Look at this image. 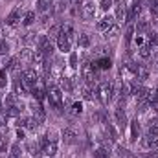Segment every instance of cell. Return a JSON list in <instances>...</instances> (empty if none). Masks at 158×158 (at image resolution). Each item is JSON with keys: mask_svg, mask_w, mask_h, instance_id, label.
<instances>
[{"mask_svg": "<svg viewBox=\"0 0 158 158\" xmlns=\"http://www.w3.org/2000/svg\"><path fill=\"white\" fill-rule=\"evenodd\" d=\"M96 92H98V101L107 107L109 103H112L114 99H118V90L116 85L110 81H101L99 85H96Z\"/></svg>", "mask_w": 158, "mask_h": 158, "instance_id": "obj_1", "label": "cell"}, {"mask_svg": "<svg viewBox=\"0 0 158 158\" xmlns=\"http://www.w3.org/2000/svg\"><path fill=\"white\" fill-rule=\"evenodd\" d=\"M46 101H48L50 109H53V110H61V109H63V105H64V92L61 90V86H59L57 83L48 85Z\"/></svg>", "mask_w": 158, "mask_h": 158, "instance_id": "obj_2", "label": "cell"}, {"mask_svg": "<svg viewBox=\"0 0 158 158\" xmlns=\"http://www.w3.org/2000/svg\"><path fill=\"white\" fill-rule=\"evenodd\" d=\"M19 77H20V81L24 83V86L28 88V92H31V88L37 85V81H39L40 74L35 70V68H31V66H28V68H24L20 74H19Z\"/></svg>", "mask_w": 158, "mask_h": 158, "instance_id": "obj_3", "label": "cell"}, {"mask_svg": "<svg viewBox=\"0 0 158 158\" xmlns=\"http://www.w3.org/2000/svg\"><path fill=\"white\" fill-rule=\"evenodd\" d=\"M96 15H98V4H96L94 0H85V2L81 4V7H79V17H81L83 20L90 22V20L96 19Z\"/></svg>", "mask_w": 158, "mask_h": 158, "instance_id": "obj_4", "label": "cell"}, {"mask_svg": "<svg viewBox=\"0 0 158 158\" xmlns=\"http://www.w3.org/2000/svg\"><path fill=\"white\" fill-rule=\"evenodd\" d=\"M110 119H112V123L118 127L119 134L129 127V116H127V112H125V109H121V107H116L114 110H112V114H110Z\"/></svg>", "mask_w": 158, "mask_h": 158, "instance_id": "obj_5", "label": "cell"}, {"mask_svg": "<svg viewBox=\"0 0 158 158\" xmlns=\"http://www.w3.org/2000/svg\"><path fill=\"white\" fill-rule=\"evenodd\" d=\"M22 15H24V11H22L19 6H15V7H13V9L6 15L4 24H6L7 28L15 30V28H19V26H20V22H22Z\"/></svg>", "mask_w": 158, "mask_h": 158, "instance_id": "obj_6", "label": "cell"}, {"mask_svg": "<svg viewBox=\"0 0 158 158\" xmlns=\"http://www.w3.org/2000/svg\"><path fill=\"white\" fill-rule=\"evenodd\" d=\"M74 44H76V40L70 39L68 35H64L63 31H61V35L57 37V40H55V48H57V52H59V53H63V55H64V53L68 55L70 52H74V50H72V48H74Z\"/></svg>", "mask_w": 158, "mask_h": 158, "instance_id": "obj_7", "label": "cell"}, {"mask_svg": "<svg viewBox=\"0 0 158 158\" xmlns=\"http://www.w3.org/2000/svg\"><path fill=\"white\" fill-rule=\"evenodd\" d=\"M138 145H140L142 151H155V149H158V136L145 132V134L138 140Z\"/></svg>", "mask_w": 158, "mask_h": 158, "instance_id": "obj_8", "label": "cell"}, {"mask_svg": "<svg viewBox=\"0 0 158 158\" xmlns=\"http://www.w3.org/2000/svg\"><path fill=\"white\" fill-rule=\"evenodd\" d=\"M140 138H142V123H140L138 118H134L129 121V142L131 143H138Z\"/></svg>", "mask_w": 158, "mask_h": 158, "instance_id": "obj_9", "label": "cell"}, {"mask_svg": "<svg viewBox=\"0 0 158 158\" xmlns=\"http://www.w3.org/2000/svg\"><path fill=\"white\" fill-rule=\"evenodd\" d=\"M28 109H30V114L35 116V118H40V119H46V109L42 105V101H37V99H30L28 103Z\"/></svg>", "mask_w": 158, "mask_h": 158, "instance_id": "obj_10", "label": "cell"}, {"mask_svg": "<svg viewBox=\"0 0 158 158\" xmlns=\"http://www.w3.org/2000/svg\"><path fill=\"white\" fill-rule=\"evenodd\" d=\"M116 24V19H114V15L112 13H105L99 20H96V30L99 31V33H103V31H107L110 26H114Z\"/></svg>", "mask_w": 158, "mask_h": 158, "instance_id": "obj_11", "label": "cell"}, {"mask_svg": "<svg viewBox=\"0 0 158 158\" xmlns=\"http://www.w3.org/2000/svg\"><path fill=\"white\" fill-rule=\"evenodd\" d=\"M127 7H129V4H127V0H118V2H114V6H112V9H114V19H116V22H125V15H127Z\"/></svg>", "mask_w": 158, "mask_h": 158, "instance_id": "obj_12", "label": "cell"}, {"mask_svg": "<svg viewBox=\"0 0 158 158\" xmlns=\"http://www.w3.org/2000/svg\"><path fill=\"white\" fill-rule=\"evenodd\" d=\"M151 30H153V22H151V19H147V17H140V19L134 22V31L140 33V35H147Z\"/></svg>", "mask_w": 158, "mask_h": 158, "instance_id": "obj_13", "label": "cell"}, {"mask_svg": "<svg viewBox=\"0 0 158 158\" xmlns=\"http://www.w3.org/2000/svg\"><path fill=\"white\" fill-rule=\"evenodd\" d=\"M92 64H94V68L96 70H99V72H107V70H110L112 68V59L109 57V55H98L94 61H92Z\"/></svg>", "mask_w": 158, "mask_h": 158, "instance_id": "obj_14", "label": "cell"}, {"mask_svg": "<svg viewBox=\"0 0 158 158\" xmlns=\"http://www.w3.org/2000/svg\"><path fill=\"white\" fill-rule=\"evenodd\" d=\"M35 11H37V15L53 13L55 11V0H35Z\"/></svg>", "mask_w": 158, "mask_h": 158, "instance_id": "obj_15", "label": "cell"}, {"mask_svg": "<svg viewBox=\"0 0 158 158\" xmlns=\"http://www.w3.org/2000/svg\"><path fill=\"white\" fill-rule=\"evenodd\" d=\"M103 132H105V136H107L112 143H118L119 142V131H118V127L112 123V119L103 125Z\"/></svg>", "mask_w": 158, "mask_h": 158, "instance_id": "obj_16", "label": "cell"}, {"mask_svg": "<svg viewBox=\"0 0 158 158\" xmlns=\"http://www.w3.org/2000/svg\"><path fill=\"white\" fill-rule=\"evenodd\" d=\"M77 138H79V134H77V131L74 129V127H64L63 131H61V140L66 143V145H72V143H76L77 142Z\"/></svg>", "mask_w": 158, "mask_h": 158, "instance_id": "obj_17", "label": "cell"}, {"mask_svg": "<svg viewBox=\"0 0 158 158\" xmlns=\"http://www.w3.org/2000/svg\"><path fill=\"white\" fill-rule=\"evenodd\" d=\"M33 53H35V48H33V46H22L17 55H19V59L22 61V64H31Z\"/></svg>", "mask_w": 158, "mask_h": 158, "instance_id": "obj_18", "label": "cell"}, {"mask_svg": "<svg viewBox=\"0 0 158 158\" xmlns=\"http://www.w3.org/2000/svg\"><path fill=\"white\" fill-rule=\"evenodd\" d=\"M37 19H39L37 11H35V9H28V11H24V15H22L20 26H22V28H31V26L37 22Z\"/></svg>", "mask_w": 158, "mask_h": 158, "instance_id": "obj_19", "label": "cell"}, {"mask_svg": "<svg viewBox=\"0 0 158 158\" xmlns=\"http://www.w3.org/2000/svg\"><path fill=\"white\" fill-rule=\"evenodd\" d=\"M66 112H68V116H72V118H79L83 112H85V101H72L70 105H68V109H66Z\"/></svg>", "mask_w": 158, "mask_h": 158, "instance_id": "obj_20", "label": "cell"}, {"mask_svg": "<svg viewBox=\"0 0 158 158\" xmlns=\"http://www.w3.org/2000/svg\"><path fill=\"white\" fill-rule=\"evenodd\" d=\"M112 156V149L109 145H101L98 143L94 149H92V158H110Z\"/></svg>", "mask_w": 158, "mask_h": 158, "instance_id": "obj_21", "label": "cell"}, {"mask_svg": "<svg viewBox=\"0 0 158 158\" xmlns=\"http://www.w3.org/2000/svg\"><path fill=\"white\" fill-rule=\"evenodd\" d=\"M76 46H77L79 50H88V48L92 46V37H90L88 33H85V31L77 33V37H76Z\"/></svg>", "mask_w": 158, "mask_h": 158, "instance_id": "obj_22", "label": "cell"}, {"mask_svg": "<svg viewBox=\"0 0 158 158\" xmlns=\"http://www.w3.org/2000/svg\"><path fill=\"white\" fill-rule=\"evenodd\" d=\"M59 153V142H48L42 149V156L44 158H55V155Z\"/></svg>", "mask_w": 158, "mask_h": 158, "instance_id": "obj_23", "label": "cell"}, {"mask_svg": "<svg viewBox=\"0 0 158 158\" xmlns=\"http://www.w3.org/2000/svg\"><path fill=\"white\" fill-rule=\"evenodd\" d=\"M136 55H138V59H142V61H149L151 55H153V46L145 42L143 46H140V48L136 50Z\"/></svg>", "mask_w": 158, "mask_h": 158, "instance_id": "obj_24", "label": "cell"}, {"mask_svg": "<svg viewBox=\"0 0 158 158\" xmlns=\"http://www.w3.org/2000/svg\"><path fill=\"white\" fill-rule=\"evenodd\" d=\"M61 31H63V24H59V22H55V24H50L48 26V31H46V35H48V39L50 40H57V37L61 35Z\"/></svg>", "mask_w": 158, "mask_h": 158, "instance_id": "obj_25", "label": "cell"}, {"mask_svg": "<svg viewBox=\"0 0 158 158\" xmlns=\"http://www.w3.org/2000/svg\"><path fill=\"white\" fill-rule=\"evenodd\" d=\"M119 33H121V24L116 22V24H114V26H110L107 31H103V39H105V40H112V39H116Z\"/></svg>", "mask_w": 158, "mask_h": 158, "instance_id": "obj_26", "label": "cell"}, {"mask_svg": "<svg viewBox=\"0 0 158 158\" xmlns=\"http://www.w3.org/2000/svg\"><path fill=\"white\" fill-rule=\"evenodd\" d=\"M149 76H151V72H149V68L145 66V64H140V68H138V72H136V76H134V79L138 81V83H145L147 79H149Z\"/></svg>", "mask_w": 158, "mask_h": 158, "instance_id": "obj_27", "label": "cell"}, {"mask_svg": "<svg viewBox=\"0 0 158 158\" xmlns=\"http://www.w3.org/2000/svg\"><path fill=\"white\" fill-rule=\"evenodd\" d=\"M22 147H20V143L19 142H15V143H11L9 145V149H7V158H22Z\"/></svg>", "mask_w": 158, "mask_h": 158, "instance_id": "obj_28", "label": "cell"}, {"mask_svg": "<svg viewBox=\"0 0 158 158\" xmlns=\"http://www.w3.org/2000/svg\"><path fill=\"white\" fill-rule=\"evenodd\" d=\"M42 123H44V119L35 118V116H31V114H30V118H28V125H26V131H31V132H35V131L39 129Z\"/></svg>", "mask_w": 158, "mask_h": 158, "instance_id": "obj_29", "label": "cell"}, {"mask_svg": "<svg viewBox=\"0 0 158 158\" xmlns=\"http://www.w3.org/2000/svg\"><path fill=\"white\" fill-rule=\"evenodd\" d=\"M68 68L74 70V72L76 70L79 72V53L77 52H70L68 53Z\"/></svg>", "mask_w": 158, "mask_h": 158, "instance_id": "obj_30", "label": "cell"}, {"mask_svg": "<svg viewBox=\"0 0 158 158\" xmlns=\"http://www.w3.org/2000/svg\"><path fill=\"white\" fill-rule=\"evenodd\" d=\"M145 132L158 136V116H153V118H149V121H147V131H145Z\"/></svg>", "mask_w": 158, "mask_h": 158, "instance_id": "obj_31", "label": "cell"}, {"mask_svg": "<svg viewBox=\"0 0 158 158\" xmlns=\"http://www.w3.org/2000/svg\"><path fill=\"white\" fill-rule=\"evenodd\" d=\"M145 37H147V44H151L153 48H158V30H155V28H153V30H151Z\"/></svg>", "mask_w": 158, "mask_h": 158, "instance_id": "obj_32", "label": "cell"}, {"mask_svg": "<svg viewBox=\"0 0 158 158\" xmlns=\"http://www.w3.org/2000/svg\"><path fill=\"white\" fill-rule=\"evenodd\" d=\"M44 134H46L48 142H59V138H61V131H55V129H48Z\"/></svg>", "mask_w": 158, "mask_h": 158, "instance_id": "obj_33", "label": "cell"}, {"mask_svg": "<svg viewBox=\"0 0 158 158\" xmlns=\"http://www.w3.org/2000/svg\"><path fill=\"white\" fill-rule=\"evenodd\" d=\"M7 55H11V44L4 39L0 40V57H7Z\"/></svg>", "mask_w": 158, "mask_h": 158, "instance_id": "obj_34", "label": "cell"}, {"mask_svg": "<svg viewBox=\"0 0 158 158\" xmlns=\"http://www.w3.org/2000/svg\"><path fill=\"white\" fill-rule=\"evenodd\" d=\"M112 6H114V0H98V7L103 13H109V9H112Z\"/></svg>", "mask_w": 158, "mask_h": 158, "instance_id": "obj_35", "label": "cell"}, {"mask_svg": "<svg viewBox=\"0 0 158 158\" xmlns=\"http://www.w3.org/2000/svg\"><path fill=\"white\" fill-rule=\"evenodd\" d=\"M147 42V37L145 35H140V33H134V37H132V46H136V50L140 48V46H143Z\"/></svg>", "mask_w": 158, "mask_h": 158, "instance_id": "obj_36", "label": "cell"}, {"mask_svg": "<svg viewBox=\"0 0 158 158\" xmlns=\"http://www.w3.org/2000/svg\"><path fill=\"white\" fill-rule=\"evenodd\" d=\"M26 129H22V127H15V138H17V142H24L26 140Z\"/></svg>", "mask_w": 158, "mask_h": 158, "instance_id": "obj_37", "label": "cell"}, {"mask_svg": "<svg viewBox=\"0 0 158 158\" xmlns=\"http://www.w3.org/2000/svg\"><path fill=\"white\" fill-rule=\"evenodd\" d=\"M68 4H72L74 7H79V6L83 4V0H68Z\"/></svg>", "mask_w": 158, "mask_h": 158, "instance_id": "obj_38", "label": "cell"}, {"mask_svg": "<svg viewBox=\"0 0 158 158\" xmlns=\"http://www.w3.org/2000/svg\"><path fill=\"white\" fill-rule=\"evenodd\" d=\"M155 90H156V98H158V85H156V86H155Z\"/></svg>", "mask_w": 158, "mask_h": 158, "instance_id": "obj_39", "label": "cell"}, {"mask_svg": "<svg viewBox=\"0 0 158 158\" xmlns=\"http://www.w3.org/2000/svg\"><path fill=\"white\" fill-rule=\"evenodd\" d=\"M155 72H156V74H158V66H155Z\"/></svg>", "mask_w": 158, "mask_h": 158, "instance_id": "obj_40", "label": "cell"}, {"mask_svg": "<svg viewBox=\"0 0 158 158\" xmlns=\"http://www.w3.org/2000/svg\"><path fill=\"white\" fill-rule=\"evenodd\" d=\"M0 30H2V24H0Z\"/></svg>", "mask_w": 158, "mask_h": 158, "instance_id": "obj_41", "label": "cell"}, {"mask_svg": "<svg viewBox=\"0 0 158 158\" xmlns=\"http://www.w3.org/2000/svg\"><path fill=\"white\" fill-rule=\"evenodd\" d=\"M156 2H158V0H156Z\"/></svg>", "mask_w": 158, "mask_h": 158, "instance_id": "obj_42", "label": "cell"}]
</instances>
